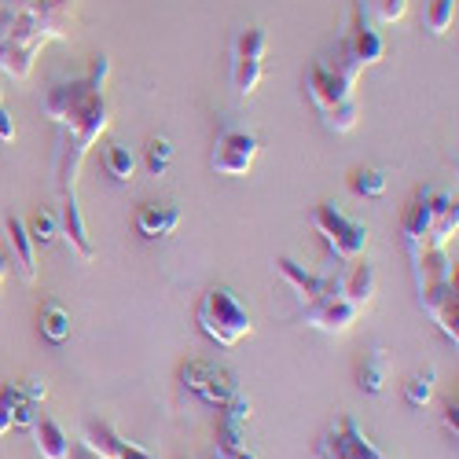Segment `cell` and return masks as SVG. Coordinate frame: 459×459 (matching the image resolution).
<instances>
[{
	"instance_id": "1",
	"label": "cell",
	"mask_w": 459,
	"mask_h": 459,
	"mask_svg": "<svg viewBox=\"0 0 459 459\" xmlns=\"http://www.w3.org/2000/svg\"><path fill=\"white\" fill-rule=\"evenodd\" d=\"M305 89H309V100L316 103V110L324 114V126L331 133H350L357 129V100H353V82H346L334 66L327 63H313L309 66V82H305Z\"/></svg>"
},
{
	"instance_id": "2",
	"label": "cell",
	"mask_w": 459,
	"mask_h": 459,
	"mask_svg": "<svg viewBox=\"0 0 459 459\" xmlns=\"http://www.w3.org/2000/svg\"><path fill=\"white\" fill-rule=\"evenodd\" d=\"M195 320L203 327L206 338H213L217 346L232 350L239 346L243 338L254 334V324H250V313L239 305V298L228 290V287H210L203 298H199V309H195Z\"/></svg>"
},
{
	"instance_id": "3",
	"label": "cell",
	"mask_w": 459,
	"mask_h": 459,
	"mask_svg": "<svg viewBox=\"0 0 459 459\" xmlns=\"http://www.w3.org/2000/svg\"><path fill=\"white\" fill-rule=\"evenodd\" d=\"M313 228L324 236V243L334 250L338 261H357L364 257V247H368V228L350 221L346 213H342L334 203H320L313 206Z\"/></svg>"
},
{
	"instance_id": "4",
	"label": "cell",
	"mask_w": 459,
	"mask_h": 459,
	"mask_svg": "<svg viewBox=\"0 0 459 459\" xmlns=\"http://www.w3.org/2000/svg\"><path fill=\"white\" fill-rule=\"evenodd\" d=\"M264 52H269V33L261 26H243L232 48V89L236 96L250 100L264 78Z\"/></svg>"
},
{
	"instance_id": "5",
	"label": "cell",
	"mask_w": 459,
	"mask_h": 459,
	"mask_svg": "<svg viewBox=\"0 0 459 459\" xmlns=\"http://www.w3.org/2000/svg\"><path fill=\"white\" fill-rule=\"evenodd\" d=\"M313 459H386L360 430L353 415H338L334 423L316 437Z\"/></svg>"
},
{
	"instance_id": "6",
	"label": "cell",
	"mask_w": 459,
	"mask_h": 459,
	"mask_svg": "<svg viewBox=\"0 0 459 459\" xmlns=\"http://www.w3.org/2000/svg\"><path fill=\"white\" fill-rule=\"evenodd\" d=\"M357 316H360V309H357L353 301L342 298L338 276H334V283L316 301H305L301 305V320L309 324V327H316V331H327V334H346L357 324Z\"/></svg>"
},
{
	"instance_id": "7",
	"label": "cell",
	"mask_w": 459,
	"mask_h": 459,
	"mask_svg": "<svg viewBox=\"0 0 459 459\" xmlns=\"http://www.w3.org/2000/svg\"><path fill=\"white\" fill-rule=\"evenodd\" d=\"M180 378H184V386L191 394H199V401L210 404V408H224L228 401L239 394L236 375L217 368V364H210V360H187L180 368Z\"/></svg>"
},
{
	"instance_id": "8",
	"label": "cell",
	"mask_w": 459,
	"mask_h": 459,
	"mask_svg": "<svg viewBox=\"0 0 459 459\" xmlns=\"http://www.w3.org/2000/svg\"><path fill=\"white\" fill-rule=\"evenodd\" d=\"M257 136L247 129H224L213 143V155H210V169L221 177H247L254 159H257Z\"/></svg>"
},
{
	"instance_id": "9",
	"label": "cell",
	"mask_w": 459,
	"mask_h": 459,
	"mask_svg": "<svg viewBox=\"0 0 459 459\" xmlns=\"http://www.w3.org/2000/svg\"><path fill=\"white\" fill-rule=\"evenodd\" d=\"M85 445H92V448H96L100 455H107V459H155L147 448L126 441L110 423H92L89 434H85Z\"/></svg>"
},
{
	"instance_id": "10",
	"label": "cell",
	"mask_w": 459,
	"mask_h": 459,
	"mask_svg": "<svg viewBox=\"0 0 459 459\" xmlns=\"http://www.w3.org/2000/svg\"><path fill=\"white\" fill-rule=\"evenodd\" d=\"M180 228V210L173 203H143L136 210V232L143 239H166Z\"/></svg>"
},
{
	"instance_id": "11",
	"label": "cell",
	"mask_w": 459,
	"mask_h": 459,
	"mask_svg": "<svg viewBox=\"0 0 459 459\" xmlns=\"http://www.w3.org/2000/svg\"><path fill=\"white\" fill-rule=\"evenodd\" d=\"M59 236L78 250V257L92 261L96 257V247L89 243V228H85V217H82V203L78 195H63V213H59Z\"/></svg>"
},
{
	"instance_id": "12",
	"label": "cell",
	"mask_w": 459,
	"mask_h": 459,
	"mask_svg": "<svg viewBox=\"0 0 459 459\" xmlns=\"http://www.w3.org/2000/svg\"><path fill=\"white\" fill-rule=\"evenodd\" d=\"M338 290H342V298L346 301H353L357 309L364 313L368 305H371V298H375V269L368 261H350V269L338 276Z\"/></svg>"
},
{
	"instance_id": "13",
	"label": "cell",
	"mask_w": 459,
	"mask_h": 459,
	"mask_svg": "<svg viewBox=\"0 0 459 459\" xmlns=\"http://www.w3.org/2000/svg\"><path fill=\"white\" fill-rule=\"evenodd\" d=\"M4 228H8V243H12V254H15V264H19L22 283H33V280H37V243H33L30 232H26V221L12 213V217L4 221Z\"/></svg>"
},
{
	"instance_id": "14",
	"label": "cell",
	"mask_w": 459,
	"mask_h": 459,
	"mask_svg": "<svg viewBox=\"0 0 459 459\" xmlns=\"http://www.w3.org/2000/svg\"><path fill=\"white\" fill-rule=\"evenodd\" d=\"M430 221H434V206H430V191H423L408 210H404V221H401V232H404V243H408V254L427 247V236H430Z\"/></svg>"
},
{
	"instance_id": "15",
	"label": "cell",
	"mask_w": 459,
	"mask_h": 459,
	"mask_svg": "<svg viewBox=\"0 0 459 459\" xmlns=\"http://www.w3.org/2000/svg\"><path fill=\"white\" fill-rule=\"evenodd\" d=\"M276 273L298 290V298L301 301H316L331 283H334V276H313V273H305L298 261H290V257H276Z\"/></svg>"
},
{
	"instance_id": "16",
	"label": "cell",
	"mask_w": 459,
	"mask_h": 459,
	"mask_svg": "<svg viewBox=\"0 0 459 459\" xmlns=\"http://www.w3.org/2000/svg\"><path fill=\"white\" fill-rule=\"evenodd\" d=\"M30 430H33V445L41 452V459H66L70 455V437L63 434V427L52 415H37Z\"/></svg>"
},
{
	"instance_id": "17",
	"label": "cell",
	"mask_w": 459,
	"mask_h": 459,
	"mask_svg": "<svg viewBox=\"0 0 459 459\" xmlns=\"http://www.w3.org/2000/svg\"><path fill=\"white\" fill-rule=\"evenodd\" d=\"M357 386H360L364 394H371V397H378L382 390H386V353H382V350H371V353L360 360V368H357Z\"/></svg>"
},
{
	"instance_id": "18",
	"label": "cell",
	"mask_w": 459,
	"mask_h": 459,
	"mask_svg": "<svg viewBox=\"0 0 459 459\" xmlns=\"http://www.w3.org/2000/svg\"><path fill=\"white\" fill-rule=\"evenodd\" d=\"M37 324H41V334L52 342V346H63V342L70 338V327H74L70 313L63 309V305H56V301L41 305V316H37Z\"/></svg>"
},
{
	"instance_id": "19",
	"label": "cell",
	"mask_w": 459,
	"mask_h": 459,
	"mask_svg": "<svg viewBox=\"0 0 459 459\" xmlns=\"http://www.w3.org/2000/svg\"><path fill=\"white\" fill-rule=\"evenodd\" d=\"M103 166H107V173L118 180V184H129V180L136 177V155H133L126 143H107V151H103Z\"/></svg>"
},
{
	"instance_id": "20",
	"label": "cell",
	"mask_w": 459,
	"mask_h": 459,
	"mask_svg": "<svg viewBox=\"0 0 459 459\" xmlns=\"http://www.w3.org/2000/svg\"><path fill=\"white\" fill-rule=\"evenodd\" d=\"M434 390H437V371L427 368V371H415L408 382H404V401L411 408H427L434 401Z\"/></svg>"
},
{
	"instance_id": "21",
	"label": "cell",
	"mask_w": 459,
	"mask_h": 459,
	"mask_svg": "<svg viewBox=\"0 0 459 459\" xmlns=\"http://www.w3.org/2000/svg\"><path fill=\"white\" fill-rule=\"evenodd\" d=\"M350 187L364 199H378V195H386V173L371 169V166H360V169L350 173Z\"/></svg>"
},
{
	"instance_id": "22",
	"label": "cell",
	"mask_w": 459,
	"mask_h": 459,
	"mask_svg": "<svg viewBox=\"0 0 459 459\" xmlns=\"http://www.w3.org/2000/svg\"><path fill=\"white\" fill-rule=\"evenodd\" d=\"M239 448H247V441H243V427L221 415V423H217V459H232Z\"/></svg>"
},
{
	"instance_id": "23",
	"label": "cell",
	"mask_w": 459,
	"mask_h": 459,
	"mask_svg": "<svg viewBox=\"0 0 459 459\" xmlns=\"http://www.w3.org/2000/svg\"><path fill=\"white\" fill-rule=\"evenodd\" d=\"M26 232H30V239H33L37 247H48V243L59 236V221H56V213H48V210H37V213H30V221H26Z\"/></svg>"
},
{
	"instance_id": "24",
	"label": "cell",
	"mask_w": 459,
	"mask_h": 459,
	"mask_svg": "<svg viewBox=\"0 0 459 459\" xmlns=\"http://www.w3.org/2000/svg\"><path fill=\"white\" fill-rule=\"evenodd\" d=\"M455 22V0H430V8H427V30L434 37H445Z\"/></svg>"
},
{
	"instance_id": "25",
	"label": "cell",
	"mask_w": 459,
	"mask_h": 459,
	"mask_svg": "<svg viewBox=\"0 0 459 459\" xmlns=\"http://www.w3.org/2000/svg\"><path fill=\"white\" fill-rule=\"evenodd\" d=\"M19 386L15 382H0V437L15 430V404H19Z\"/></svg>"
},
{
	"instance_id": "26",
	"label": "cell",
	"mask_w": 459,
	"mask_h": 459,
	"mask_svg": "<svg viewBox=\"0 0 459 459\" xmlns=\"http://www.w3.org/2000/svg\"><path fill=\"white\" fill-rule=\"evenodd\" d=\"M169 162H173V143L166 136H151V143H147V169L155 177H162L169 169Z\"/></svg>"
},
{
	"instance_id": "27",
	"label": "cell",
	"mask_w": 459,
	"mask_h": 459,
	"mask_svg": "<svg viewBox=\"0 0 459 459\" xmlns=\"http://www.w3.org/2000/svg\"><path fill=\"white\" fill-rule=\"evenodd\" d=\"M224 419H232V423H239V427H247V419H250V397H243V394H236L232 401H228L224 408Z\"/></svg>"
},
{
	"instance_id": "28",
	"label": "cell",
	"mask_w": 459,
	"mask_h": 459,
	"mask_svg": "<svg viewBox=\"0 0 459 459\" xmlns=\"http://www.w3.org/2000/svg\"><path fill=\"white\" fill-rule=\"evenodd\" d=\"M15 386H19V394L26 397V401H33V404H41L45 397H48V378H26V382H15Z\"/></svg>"
},
{
	"instance_id": "29",
	"label": "cell",
	"mask_w": 459,
	"mask_h": 459,
	"mask_svg": "<svg viewBox=\"0 0 459 459\" xmlns=\"http://www.w3.org/2000/svg\"><path fill=\"white\" fill-rule=\"evenodd\" d=\"M404 8H408V0H375V12L382 22H397L404 15Z\"/></svg>"
},
{
	"instance_id": "30",
	"label": "cell",
	"mask_w": 459,
	"mask_h": 459,
	"mask_svg": "<svg viewBox=\"0 0 459 459\" xmlns=\"http://www.w3.org/2000/svg\"><path fill=\"white\" fill-rule=\"evenodd\" d=\"M41 404H33V401H26V397H19V404H15V427H33V419L41 415L37 411Z\"/></svg>"
},
{
	"instance_id": "31",
	"label": "cell",
	"mask_w": 459,
	"mask_h": 459,
	"mask_svg": "<svg viewBox=\"0 0 459 459\" xmlns=\"http://www.w3.org/2000/svg\"><path fill=\"white\" fill-rule=\"evenodd\" d=\"M66 459H107V455H100L92 445H85V441H70V455Z\"/></svg>"
},
{
	"instance_id": "32",
	"label": "cell",
	"mask_w": 459,
	"mask_h": 459,
	"mask_svg": "<svg viewBox=\"0 0 459 459\" xmlns=\"http://www.w3.org/2000/svg\"><path fill=\"white\" fill-rule=\"evenodd\" d=\"M15 140V122H12V114L0 107V143H12Z\"/></svg>"
},
{
	"instance_id": "33",
	"label": "cell",
	"mask_w": 459,
	"mask_h": 459,
	"mask_svg": "<svg viewBox=\"0 0 459 459\" xmlns=\"http://www.w3.org/2000/svg\"><path fill=\"white\" fill-rule=\"evenodd\" d=\"M445 430L455 437L459 434V427H455V404H445Z\"/></svg>"
},
{
	"instance_id": "34",
	"label": "cell",
	"mask_w": 459,
	"mask_h": 459,
	"mask_svg": "<svg viewBox=\"0 0 459 459\" xmlns=\"http://www.w3.org/2000/svg\"><path fill=\"white\" fill-rule=\"evenodd\" d=\"M8 273H12V264H8L4 257H0V287H4V280H8Z\"/></svg>"
},
{
	"instance_id": "35",
	"label": "cell",
	"mask_w": 459,
	"mask_h": 459,
	"mask_svg": "<svg viewBox=\"0 0 459 459\" xmlns=\"http://www.w3.org/2000/svg\"><path fill=\"white\" fill-rule=\"evenodd\" d=\"M0 103H4V89H0Z\"/></svg>"
}]
</instances>
